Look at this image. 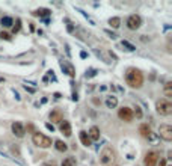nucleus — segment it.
Returning <instances> with one entry per match:
<instances>
[{
  "label": "nucleus",
  "instance_id": "obj_6",
  "mask_svg": "<svg viewBox=\"0 0 172 166\" xmlns=\"http://www.w3.org/2000/svg\"><path fill=\"white\" fill-rule=\"evenodd\" d=\"M140 24H142V18L136 14L130 15L128 18H127V27H128L130 30H138L140 27Z\"/></svg>",
  "mask_w": 172,
  "mask_h": 166
},
{
  "label": "nucleus",
  "instance_id": "obj_16",
  "mask_svg": "<svg viewBox=\"0 0 172 166\" xmlns=\"http://www.w3.org/2000/svg\"><path fill=\"white\" fill-rule=\"evenodd\" d=\"M50 9H47V8H39V9H36V11H33L32 14L35 15V17H47V15H50Z\"/></svg>",
  "mask_w": 172,
  "mask_h": 166
},
{
  "label": "nucleus",
  "instance_id": "obj_5",
  "mask_svg": "<svg viewBox=\"0 0 172 166\" xmlns=\"http://www.w3.org/2000/svg\"><path fill=\"white\" fill-rule=\"evenodd\" d=\"M159 137L163 139V141H166V142H171L172 141V127L169 124H161L159 127Z\"/></svg>",
  "mask_w": 172,
  "mask_h": 166
},
{
  "label": "nucleus",
  "instance_id": "obj_1",
  "mask_svg": "<svg viewBox=\"0 0 172 166\" xmlns=\"http://www.w3.org/2000/svg\"><path fill=\"white\" fill-rule=\"evenodd\" d=\"M125 82L127 85L130 86V88H140L142 83H143V76L142 73L139 71V69H136V68H128L127 69V73H125Z\"/></svg>",
  "mask_w": 172,
  "mask_h": 166
},
{
  "label": "nucleus",
  "instance_id": "obj_22",
  "mask_svg": "<svg viewBox=\"0 0 172 166\" xmlns=\"http://www.w3.org/2000/svg\"><path fill=\"white\" fill-rule=\"evenodd\" d=\"M121 46H122L125 50H128V51H134V50H136V47H134L133 44H130L128 41H122V42H121Z\"/></svg>",
  "mask_w": 172,
  "mask_h": 166
},
{
  "label": "nucleus",
  "instance_id": "obj_26",
  "mask_svg": "<svg viewBox=\"0 0 172 166\" xmlns=\"http://www.w3.org/2000/svg\"><path fill=\"white\" fill-rule=\"evenodd\" d=\"M0 38H2V39H6V41H9V39H11V35L6 33V32H2V33H0Z\"/></svg>",
  "mask_w": 172,
  "mask_h": 166
},
{
  "label": "nucleus",
  "instance_id": "obj_20",
  "mask_svg": "<svg viewBox=\"0 0 172 166\" xmlns=\"http://www.w3.org/2000/svg\"><path fill=\"white\" fill-rule=\"evenodd\" d=\"M109 24H110L113 29H118L121 26V18H119V17H112V18L109 20Z\"/></svg>",
  "mask_w": 172,
  "mask_h": 166
},
{
  "label": "nucleus",
  "instance_id": "obj_21",
  "mask_svg": "<svg viewBox=\"0 0 172 166\" xmlns=\"http://www.w3.org/2000/svg\"><path fill=\"white\" fill-rule=\"evenodd\" d=\"M147 139H148V141H150L152 145H157V144L160 142V137H159V134H157V133H152V132H151V134H150Z\"/></svg>",
  "mask_w": 172,
  "mask_h": 166
},
{
  "label": "nucleus",
  "instance_id": "obj_8",
  "mask_svg": "<svg viewBox=\"0 0 172 166\" xmlns=\"http://www.w3.org/2000/svg\"><path fill=\"white\" fill-rule=\"evenodd\" d=\"M118 116L124 122H131L133 121V110L130 107H121L118 110Z\"/></svg>",
  "mask_w": 172,
  "mask_h": 166
},
{
  "label": "nucleus",
  "instance_id": "obj_3",
  "mask_svg": "<svg viewBox=\"0 0 172 166\" xmlns=\"http://www.w3.org/2000/svg\"><path fill=\"white\" fill-rule=\"evenodd\" d=\"M32 142H33V145H36L38 148H50L51 146V139L48 136L42 134V133H38V132L33 133Z\"/></svg>",
  "mask_w": 172,
  "mask_h": 166
},
{
  "label": "nucleus",
  "instance_id": "obj_28",
  "mask_svg": "<svg viewBox=\"0 0 172 166\" xmlns=\"http://www.w3.org/2000/svg\"><path fill=\"white\" fill-rule=\"evenodd\" d=\"M41 166H58V165L54 163V162H45V163H42Z\"/></svg>",
  "mask_w": 172,
  "mask_h": 166
},
{
  "label": "nucleus",
  "instance_id": "obj_19",
  "mask_svg": "<svg viewBox=\"0 0 172 166\" xmlns=\"http://www.w3.org/2000/svg\"><path fill=\"white\" fill-rule=\"evenodd\" d=\"M165 95H166V100L172 98V82L165 83Z\"/></svg>",
  "mask_w": 172,
  "mask_h": 166
},
{
  "label": "nucleus",
  "instance_id": "obj_10",
  "mask_svg": "<svg viewBox=\"0 0 172 166\" xmlns=\"http://www.w3.org/2000/svg\"><path fill=\"white\" fill-rule=\"evenodd\" d=\"M59 124H60V125H59L60 133H63V134H65L67 137H70V136H71V133H72V132H71V124H70L68 121H65V119H63V121H60Z\"/></svg>",
  "mask_w": 172,
  "mask_h": 166
},
{
  "label": "nucleus",
  "instance_id": "obj_18",
  "mask_svg": "<svg viewBox=\"0 0 172 166\" xmlns=\"http://www.w3.org/2000/svg\"><path fill=\"white\" fill-rule=\"evenodd\" d=\"M0 24H2L3 27H11V26L14 24V20L11 18V17H2V20H0Z\"/></svg>",
  "mask_w": 172,
  "mask_h": 166
},
{
  "label": "nucleus",
  "instance_id": "obj_9",
  "mask_svg": "<svg viewBox=\"0 0 172 166\" xmlns=\"http://www.w3.org/2000/svg\"><path fill=\"white\" fill-rule=\"evenodd\" d=\"M12 133L17 136V137H23L24 133H26V128L21 122H14L12 124Z\"/></svg>",
  "mask_w": 172,
  "mask_h": 166
},
{
  "label": "nucleus",
  "instance_id": "obj_23",
  "mask_svg": "<svg viewBox=\"0 0 172 166\" xmlns=\"http://www.w3.org/2000/svg\"><path fill=\"white\" fill-rule=\"evenodd\" d=\"M60 166H76V160L72 159V157H68V159H65L62 162Z\"/></svg>",
  "mask_w": 172,
  "mask_h": 166
},
{
  "label": "nucleus",
  "instance_id": "obj_12",
  "mask_svg": "<svg viewBox=\"0 0 172 166\" xmlns=\"http://www.w3.org/2000/svg\"><path fill=\"white\" fill-rule=\"evenodd\" d=\"M88 136H89L91 141H98V139H100V128L95 127V125H94V127H91V128H89Z\"/></svg>",
  "mask_w": 172,
  "mask_h": 166
},
{
  "label": "nucleus",
  "instance_id": "obj_2",
  "mask_svg": "<svg viewBox=\"0 0 172 166\" xmlns=\"http://www.w3.org/2000/svg\"><path fill=\"white\" fill-rule=\"evenodd\" d=\"M115 160V151L112 146H104L101 154H100V163L103 166H110L112 162Z\"/></svg>",
  "mask_w": 172,
  "mask_h": 166
},
{
  "label": "nucleus",
  "instance_id": "obj_32",
  "mask_svg": "<svg viewBox=\"0 0 172 166\" xmlns=\"http://www.w3.org/2000/svg\"><path fill=\"white\" fill-rule=\"evenodd\" d=\"M169 166H171V165H169Z\"/></svg>",
  "mask_w": 172,
  "mask_h": 166
},
{
  "label": "nucleus",
  "instance_id": "obj_17",
  "mask_svg": "<svg viewBox=\"0 0 172 166\" xmlns=\"http://www.w3.org/2000/svg\"><path fill=\"white\" fill-rule=\"evenodd\" d=\"M54 146H56V150L58 151H62V153H65L67 150H68V146H67V144L65 142H62V141H54Z\"/></svg>",
  "mask_w": 172,
  "mask_h": 166
},
{
  "label": "nucleus",
  "instance_id": "obj_11",
  "mask_svg": "<svg viewBox=\"0 0 172 166\" xmlns=\"http://www.w3.org/2000/svg\"><path fill=\"white\" fill-rule=\"evenodd\" d=\"M48 118H50L51 122H60V121H63V115H62V112H60L59 109L51 110L50 115H48Z\"/></svg>",
  "mask_w": 172,
  "mask_h": 166
},
{
  "label": "nucleus",
  "instance_id": "obj_29",
  "mask_svg": "<svg viewBox=\"0 0 172 166\" xmlns=\"http://www.w3.org/2000/svg\"><path fill=\"white\" fill-rule=\"evenodd\" d=\"M106 33H107V35H110V38H112V39H115V38L118 36V35H116V33H112L110 30H106Z\"/></svg>",
  "mask_w": 172,
  "mask_h": 166
},
{
  "label": "nucleus",
  "instance_id": "obj_27",
  "mask_svg": "<svg viewBox=\"0 0 172 166\" xmlns=\"http://www.w3.org/2000/svg\"><path fill=\"white\" fill-rule=\"evenodd\" d=\"M27 132H30V133H35V127L32 124H27Z\"/></svg>",
  "mask_w": 172,
  "mask_h": 166
},
{
  "label": "nucleus",
  "instance_id": "obj_13",
  "mask_svg": "<svg viewBox=\"0 0 172 166\" xmlns=\"http://www.w3.org/2000/svg\"><path fill=\"white\" fill-rule=\"evenodd\" d=\"M106 106L109 109H115L118 106V98L115 97V95H109V97L106 98Z\"/></svg>",
  "mask_w": 172,
  "mask_h": 166
},
{
  "label": "nucleus",
  "instance_id": "obj_14",
  "mask_svg": "<svg viewBox=\"0 0 172 166\" xmlns=\"http://www.w3.org/2000/svg\"><path fill=\"white\" fill-rule=\"evenodd\" d=\"M151 132H152V130H151V127H150L148 124H140V127H139V133H140L145 139H147V137L151 134Z\"/></svg>",
  "mask_w": 172,
  "mask_h": 166
},
{
  "label": "nucleus",
  "instance_id": "obj_24",
  "mask_svg": "<svg viewBox=\"0 0 172 166\" xmlns=\"http://www.w3.org/2000/svg\"><path fill=\"white\" fill-rule=\"evenodd\" d=\"M134 116L138 118V119H140V118H142V110H140V107H139V106H136V107H134V112H133V118H134Z\"/></svg>",
  "mask_w": 172,
  "mask_h": 166
},
{
  "label": "nucleus",
  "instance_id": "obj_30",
  "mask_svg": "<svg viewBox=\"0 0 172 166\" xmlns=\"http://www.w3.org/2000/svg\"><path fill=\"white\" fill-rule=\"evenodd\" d=\"M45 127H47L48 130H51V132H53V130H54V127H53L51 124H45Z\"/></svg>",
  "mask_w": 172,
  "mask_h": 166
},
{
  "label": "nucleus",
  "instance_id": "obj_25",
  "mask_svg": "<svg viewBox=\"0 0 172 166\" xmlns=\"http://www.w3.org/2000/svg\"><path fill=\"white\" fill-rule=\"evenodd\" d=\"M20 29H21V20H17V23H15V26H14V33H17Z\"/></svg>",
  "mask_w": 172,
  "mask_h": 166
},
{
  "label": "nucleus",
  "instance_id": "obj_31",
  "mask_svg": "<svg viewBox=\"0 0 172 166\" xmlns=\"http://www.w3.org/2000/svg\"><path fill=\"white\" fill-rule=\"evenodd\" d=\"M159 165H160V166H165V165H166V162H165V160H160V163H159Z\"/></svg>",
  "mask_w": 172,
  "mask_h": 166
},
{
  "label": "nucleus",
  "instance_id": "obj_15",
  "mask_svg": "<svg viewBox=\"0 0 172 166\" xmlns=\"http://www.w3.org/2000/svg\"><path fill=\"white\" fill-rule=\"evenodd\" d=\"M80 141H81V144H83L85 146H91L92 145V141L89 139V136H88V133L86 132H80Z\"/></svg>",
  "mask_w": 172,
  "mask_h": 166
},
{
  "label": "nucleus",
  "instance_id": "obj_7",
  "mask_svg": "<svg viewBox=\"0 0 172 166\" xmlns=\"http://www.w3.org/2000/svg\"><path fill=\"white\" fill-rule=\"evenodd\" d=\"M159 163V153L157 151H148L147 155H145L143 165L145 166H156Z\"/></svg>",
  "mask_w": 172,
  "mask_h": 166
},
{
  "label": "nucleus",
  "instance_id": "obj_4",
  "mask_svg": "<svg viewBox=\"0 0 172 166\" xmlns=\"http://www.w3.org/2000/svg\"><path fill=\"white\" fill-rule=\"evenodd\" d=\"M156 109H157V113L161 116H169L172 113V103L166 98H161L156 103Z\"/></svg>",
  "mask_w": 172,
  "mask_h": 166
}]
</instances>
